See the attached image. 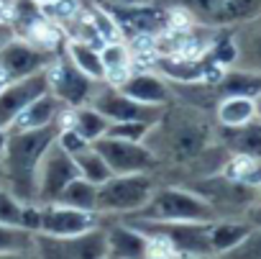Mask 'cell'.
<instances>
[{"label":"cell","mask_w":261,"mask_h":259,"mask_svg":"<svg viewBox=\"0 0 261 259\" xmlns=\"http://www.w3.org/2000/svg\"><path fill=\"white\" fill-rule=\"evenodd\" d=\"M215 134L202 113V108L195 105H177L174 100L164 105L159 121L151 126L144 144L156 154L159 167L162 162H169L174 167L192 162L197 154H202L213 144Z\"/></svg>","instance_id":"cell-1"},{"label":"cell","mask_w":261,"mask_h":259,"mask_svg":"<svg viewBox=\"0 0 261 259\" xmlns=\"http://www.w3.org/2000/svg\"><path fill=\"white\" fill-rule=\"evenodd\" d=\"M59 131L62 123L8 131L6 152L0 154V180L21 203H36V172L41 157L57 142Z\"/></svg>","instance_id":"cell-2"},{"label":"cell","mask_w":261,"mask_h":259,"mask_svg":"<svg viewBox=\"0 0 261 259\" xmlns=\"http://www.w3.org/2000/svg\"><path fill=\"white\" fill-rule=\"evenodd\" d=\"M182 185L195 190L200 198H205L218 218H243V213L261 198V185L233 177L228 172L187 180Z\"/></svg>","instance_id":"cell-3"},{"label":"cell","mask_w":261,"mask_h":259,"mask_svg":"<svg viewBox=\"0 0 261 259\" xmlns=\"http://www.w3.org/2000/svg\"><path fill=\"white\" fill-rule=\"evenodd\" d=\"M123 218H144V221H215V210L205 198L185 185H156L151 198Z\"/></svg>","instance_id":"cell-4"},{"label":"cell","mask_w":261,"mask_h":259,"mask_svg":"<svg viewBox=\"0 0 261 259\" xmlns=\"http://www.w3.org/2000/svg\"><path fill=\"white\" fill-rule=\"evenodd\" d=\"M154 172H130V175H110L105 182L97 185V213H118L128 216L136 213L154 193L156 187Z\"/></svg>","instance_id":"cell-5"},{"label":"cell","mask_w":261,"mask_h":259,"mask_svg":"<svg viewBox=\"0 0 261 259\" xmlns=\"http://www.w3.org/2000/svg\"><path fill=\"white\" fill-rule=\"evenodd\" d=\"M130 226L141 228L149 236H156L167 244L172 254H200L210 256V221H144L125 218Z\"/></svg>","instance_id":"cell-6"},{"label":"cell","mask_w":261,"mask_h":259,"mask_svg":"<svg viewBox=\"0 0 261 259\" xmlns=\"http://www.w3.org/2000/svg\"><path fill=\"white\" fill-rule=\"evenodd\" d=\"M34 254L46 259H100L108 256L105 226H95L90 231L74 236H49L34 233Z\"/></svg>","instance_id":"cell-7"},{"label":"cell","mask_w":261,"mask_h":259,"mask_svg":"<svg viewBox=\"0 0 261 259\" xmlns=\"http://www.w3.org/2000/svg\"><path fill=\"white\" fill-rule=\"evenodd\" d=\"M95 149L102 154L113 175H130V172H159L156 154L144 142H130L118 136H100L92 142Z\"/></svg>","instance_id":"cell-8"},{"label":"cell","mask_w":261,"mask_h":259,"mask_svg":"<svg viewBox=\"0 0 261 259\" xmlns=\"http://www.w3.org/2000/svg\"><path fill=\"white\" fill-rule=\"evenodd\" d=\"M90 105H95L105 118H110V123H118V121H151V123H156L162 110H164V105H149V103H141L136 98L125 95L118 85H113L108 80L97 82Z\"/></svg>","instance_id":"cell-9"},{"label":"cell","mask_w":261,"mask_h":259,"mask_svg":"<svg viewBox=\"0 0 261 259\" xmlns=\"http://www.w3.org/2000/svg\"><path fill=\"white\" fill-rule=\"evenodd\" d=\"M49 75V90L67 105V108H77V105H87L92 100V92L97 87V80H92L90 75H85L69 57L67 52L62 57H54L51 64L46 67Z\"/></svg>","instance_id":"cell-10"},{"label":"cell","mask_w":261,"mask_h":259,"mask_svg":"<svg viewBox=\"0 0 261 259\" xmlns=\"http://www.w3.org/2000/svg\"><path fill=\"white\" fill-rule=\"evenodd\" d=\"M80 177V170L72 159V154L59 144L54 142L46 154L41 157V164H39V172H36V203H57L62 190L74 180Z\"/></svg>","instance_id":"cell-11"},{"label":"cell","mask_w":261,"mask_h":259,"mask_svg":"<svg viewBox=\"0 0 261 259\" xmlns=\"http://www.w3.org/2000/svg\"><path fill=\"white\" fill-rule=\"evenodd\" d=\"M105 11L115 18L120 34L125 36H162L172 26V11L154 0L139 6H110Z\"/></svg>","instance_id":"cell-12"},{"label":"cell","mask_w":261,"mask_h":259,"mask_svg":"<svg viewBox=\"0 0 261 259\" xmlns=\"http://www.w3.org/2000/svg\"><path fill=\"white\" fill-rule=\"evenodd\" d=\"M54 57H57L54 52H46L23 36H13L0 46V75H3L6 82H11L34 75L39 69H46Z\"/></svg>","instance_id":"cell-13"},{"label":"cell","mask_w":261,"mask_h":259,"mask_svg":"<svg viewBox=\"0 0 261 259\" xmlns=\"http://www.w3.org/2000/svg\"><path fill=\"white\" fill-rule=\"evenodd\" d=\"M49 92V75L46 69H39L34 75L11 80L0 87V126L11 128V123L16 121V115L39 95Z\"/></svg>","instance_id":"cell-14"},{"label":"cell","mask_w":261,"mask_h":259,"mask_svg":"<svg viewBox=\"0 0 261 259\" xmlns=\"http://www.w3.org/2000/svg\"><path fill=\"white\" fill-rule=\"evenodd\" d=\"M97 218H100V213H92V210H80V208H72L64 203H44L41 205V223H39L36 233L74 236V233L95 228Z\"/></svg>","instance_id":"cell-15"},{"label":"cell","mask_w":261,"mask_h":259,"mask_svg":"<svg viewBox=\"0 0 261 259\" xmlns=\"http://www.w3.org/2000/svg\"><path fill=\"white\" fill-rule=\"evenodd\" d=\"M215 139L230 154L261 162V121L258 118H251L241 126H218Z\"/></svg>","instance_id":"cell-16"},{"label":"cell","mask_w":261,"mask_h":259,"mask_svg":"<svg viewBox=\"0 0 261 259\" xmlns=\"http://www.w3.org/2000/svg\"><path fill=\"white\" fill-rule=\"evenodd\" d=\"M105 241H108V256L134 259V256L151 254V236L136 226H130L128 221L105 226Z\"/></svg>","instance_id":"cell-17"},{"label":"cell","mask_w":261,"mask_h":259,"mask_svg":"<svg viewBox=\"0 0 261 259\" xmlns=\"http://www.w3.org/2000/svg\"><path fill=\"white\" fill-rule=\"evenodd\" d=\"M118 87L125 95L136 98L141 103H149V105H169L174 100L172 85L154 72H134L130 69V75L123 82H118Z\"/></svg>","instance_id":"cell-18"},{"label":"cell","mask_w":261,"mask_h":259,"mask_svg":"<svg viewBox=\"0 0 261 259\" xmlns=\"http://www.w3.org/2000/svg\"><path fill=\"white\" fill-rule=\"evenodd\" d=\"M69 108L49 90L44 95H39L36 100H31L11 123L8 131H21V128H39V126H49V123H64V113Z\"/></svg>","instance_id":"cell-19"},{"label":"cell","mask_w":261,"mask_h":259,"mask_svg":"<svg viewBox=\"0 0 261 259\" xmlns=\"http://www.w3.org/2000/svg\"><path fill=\"white\" fill-rule=\"evenodd\" d=\"M230 34H233L236 54H238L233 67L261 72V16L241 26H233Z\"/></svg>","instance_id":"cell-20"},{"label":"cell","mask_w":261,"mask_h":259,"mask_svg":"<svg viewBox=\"0 0 261 259\" xmlns=\"http://www.w3.org/2000/svg\"><path fill=\"white\" fill-rule=\"evenodd\" d=\"M251 231H253V226L246 218H215V221H210V246H213V254L225 256Z\"/></svg>","instance_id":"cell-21"},{"label":"cell","mask_w":261,"mask_h":259,"mask_svg":"<svg viewBox=\"0 0 261 259\" xmlns=\"http://www.w3.org/2000/svg\"><path fill=\"white\" fill-rule=\"evenodd\" d=\"M62 126H69L74 128V131L87 139V142H95L100 136L108 134V128H110V118H105L95 105H77V108H69L64 113V123Z\"/></svg>","instance_id":"cell-22"},{"label":"cell","mask_w":261,"mask_h":259,"mask_svg":"<svg viewBox=\"0 0 261 259\" xmlns=\"http://www.w3.org/2000/svg\"><path fill=\"white\" fill-rule=\"evenodd\" d=\"M215 92H218V98H223V95L256 98V95H261V72L243 69V67H228V69H223V75L218 77Z\"/></svg>","instance_id":"cell-23"},{"label":"cell","mask_w":261,"mask_h":259,"mask_svg":"<svg viewBox=\"0 0 261 259\" xmlns=\"http://www.w3.org/2000/svg\"><path fill=\"white\" fill-rule=\"evenodd\" d=\"M215 123L218 126H241L256 118V100L246 95H223L215 103Z\"/></svg>","instance_id":"cell-24"},{"label":"cell","mask_w":261,"mask_h":259,"mask_svg":"<svg viewBox=\"0 0 261 259\" xmlns=\"http://www.w3.org/2000/svg\"><path fill=\"white\" fill-rule=\"evenodd\" d=\"M69 154H72V159H74V164H77V170H80V177H85V180H90V182H95V185L105 182V180L113 175L110 167H108V162L102 159V154L95 149L92 142L77 144Z\"/></svg>","instance_id":"cell-25"},{"label":"cell","mask_w":261,"mask_h":259,"mask_svg":"<svg viewBox=\"0 0 261 259\" xmlns=\"http://www.w3.org/2000/svg\"><path fill=\"white\" fill-rule=\"evenodd\" d=\"M258 16H261V0H223L213 16L210 26L233 29V26H241L246 21L258 18Z\"/></svg>","instance_id":"cell-26"},{"label":"cell","mask_w":261,"mask_h":259,"mask_svg":"<svg viewBox=\"0 0 261 259\" xmlns=\"http://www.w3.org/2000/svg\"><path fill=\"white\" fill-rule=\"evenodd\" d=\"M100 57L105 64V80L118 85L130 75V49L123 41H108L100 46Z\"/></svg>","instance_id":"cell-27"},{"label":"cell","mask_w":261,"mask_h":259,"mask_svg":"<svg viewBox=\"0 0 261 259\" xmlns=\"http://www.w3.org/2000/svg\"><path fill=\"white\" fill-rule=\"evenodd\" d=\"M67 57L85 72L90 75L92 80H105V64H102V57H100V49L90 41H82V39H72L67 44Z\"/></svg>","instance_id":"cell-28"},{"label":"cell","mask_w":261,"mask_h":259,"mask_svg":"<svg viewBox=\"0 0 261 259\" xmlns=\"http://www.w3.org/2000/svg\"><path fill=\"white\" fill-rule=\"evenodd\" d=\"M154 3L179 13V16H190L192 21L202 23V26H210L213 23V16L218 11V6L223 0H154Z\"/></svg>","instance_id":"cell-29"},{"label":"cell","mask_w":261,"mask_h":259,"mask_svg":"<svg viewBox=\"0 0 261 259\" xmlns=\"http://www.w3.org/2000/svg\"><path fill=\"white\" fill-rule=\"evenodd\" d=\"M57 203H64V205H72V208H80V210H92L97 213V185L85 180V177H74L59 195Z\"/></svg>","instance_id":"cell-30"},{"label":"cell","mask_w":261,"mask_h":259,"mask_svg":"<svg viewBox=\"0 0 261 259\" xmlns=\"http://www.w3.org/2000/svg\"><path fill=\"white\" fill-rule=\"evenodd\" d=\"M0 254H34V231L0 223Z\"/></svg>","instance_id":"cell-31"},{"label":"cell","mask_w":261,"mask_h":259,"mask_svg":"<svg viewBox=\"0 0 261 259\" xmlns=\"http://www.w3.org/2000/svg\"><path fill=\"white\" fill-rule=\"evenodd\" d=\"M41 13L46 21L57 26H69L77 23V18L82 16V3L80 0H51V3L41 6Z\"/></svg>","instance_id":"cell-32"},{"label":"cell","mask_w":261,"mask_h":259,"mask_svg":"<svg viewBox=\"0 0 261 259\" xmlns=\"http://www.w3.org/2000/svg\"><path fill=\"white\" fill-rule=\"evenodd\" d=\"M151 121H118L110 123L108 136H118V139H130V142H144L146 134L151 131Z\"/></svg>","instance_id":"cell-33"},{"label":"cell","mask_w":261,"mask_h":259,"mask_svg":"<svg viewBox=\"0 0 261 259\" xmlns=\"http://www.w3.org/2000/svg\"><path fill=\"white\" fill-rule=\"evenodd\" d=\"M21 213H23V203L11 190L0 187V223L21 226Z\"/></svg>","instance_id":"cell-34"},{"label":"cell","mask_w":261,"mask_h":259,"mask_svg":"<svg viewBox=\"0 0 261 259\" xmlns=\"http://www.w3.org/2000/svg\"><path fill=\"white\" fill-rule=\"evenodd\" d=\"M225 256L236 259H261V228H253L236 249H230Z\"/></svg>","instance_id":"cell-35"},{"label":"cell","mask_w":261,"mask_h":259,"mask_svg":"<svg viewBox=\"0 0 261 259\" xmlns=\"http://www.w3.org/2000/svg\"><path fill=\"white\" fill-rule=\"evenodd\" d=\"M243 218H246L253 228H261V198H258V200H256V203H253L246 213H243Z\"/></svg>","instance_id":"cell-36"},{"label":"cell","mask_w":261,"mask_h":259,"mask_svg":"<svg viewBox=\"0 0 261 259\" xmlns=\"http://www.w3.org/2000/svg\"><path fill=\"white\" fill-rule=\"evenodd\" d=\"M92 3L110 8V6H139V3H149V0H92Z\"/></svg>","instance_id":"cell-37"},{"label":"cell","mask_w":261,"mask_h":259,"mask_svg":"<svg viewBox=\"0 0 261 259\" xmlns=\"http://www.w3.org/2000/svg\"><path fill=\"white\" fill-rule=\"evenodd\" d=\"M13 36H16L13 26H11V23H8V21L3 18V21H0V46H3V44H6L8 39H13Z\"/></svg>","instance_id":"cell-38"},{"label":"cell","mask_w":261,"mask_h":259,"mask_svg":"<svg viewBox=\"0 0 261 259\" xmlns=\"http://www.w3.org/2000/svg\"><path fill=\"white\" fill-rule=\"evenodd\" d=\"M6 144H8V128L0 126V154L6 152Z\"/></svg>","instance_id":"cell-39"},{"label":"cell","mask_w":261,"mask_h":259,"mask_svg":"<svg viewBox=\"0 0 261 259\" xmlns=\"http://www.w3.org/2000/svg\"><path fill=\"white\" fill-rule=\"evenodd\" d=\"M253 100H256V118L261 121V95H256Z\"/></svg>","instance_id":"cell-40"},{"label":"cell","mask_w":261,"mask_h":259,"mask_svg":"<svg viewBox=\"0 0 261 259\" xmlns=\"http://www.w3.org/2000/svg\"><path fill=\"white\" fill-rule=\"evenodd\" d=\"M36 3H39V6H44V3H51V0H36Z\"/></svg>","instance_id":"cell-41"},{"label":"cell","mask_w":261,"mask_h":259,"mask_svg":"<svg viewBox=\"0 0 261 259\" xmlns=\"http://www.w3.org/2000/svg\"><path fill=\"white\" fill-rule=\"evenodd\" d=\"M6 85V80H3V75H0V87H3Z\"/></svg>","instance_id":"cell-42"}]
</instances>
